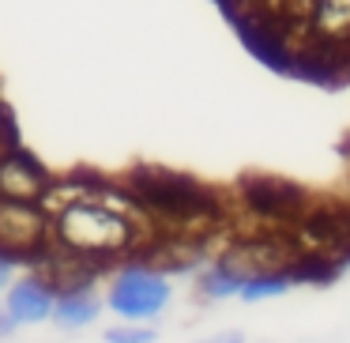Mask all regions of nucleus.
<instances>
[{
    "label": "nucleus",
    "mask_w": 350,
    "mask_h": 343,
    "mask_svg": "<svg viewBox=\"0 0 350 343\" xmlns=\"http://www.w3.org/2000/svg\"><path fill=\"white\" fill-rule=\"evenodd\" d=\"M129 196L147 219L162 223L170 234L200 238L226 219L222 196H215V192L207 189V185H200L196 177L174 174V170H154V166L132 170Z\"/></svg>",
    "instance_id": "obj_1"
},
{
    "label": "nucleus",
    "mask_w": 350,
    "mask_h": 343,
    "mask_svg": "<svg viewBox=\"0 0 350 343\" xmlns=\"http://www.w3.org/2000/svg\"><path fill=\"white\" fill-rule=\"evenodd\" d=\"M53 234L61 253L79 260H106L139 242L136 219L113 207L106 196H72L53 215Z\"/></svg>",
    "instance_id": "obj_2"
},
{
    "label": "nucleus",
    "mask_w": 350,
    "mask_h": 343,
    "mask_svg": "<svg viewBox=\"0 0 350 343\" xmlns=\"http://www.w3.org/2000/svg\"><path fill=\"white\" fill-rule=\"evenodd\" d=\"M237 200H241L245 215L260 223V230H286L309 204L301 185L275 174H245L237 181Z\"/></svg>",
    "instance_id": "obj_3"
},
{
    "label": "nucleus",
    "mask_w": 350,
    "mask_h": 343,
    "mask_svg": "<svg viewBox=\"0 0 350 343\" xmlns=\"http://www.w3.org/2000/svg\"><path fill=\"white\" fill-rule=\"evenodd\" d=\"M174 298V287H170L166 272L159 268H147V264H132L124 272L113 275L106 290V305L117 313L121 320H144L151 325L162 309L170 305Z\"/></svg>",
    "instance_id": "obj_4"
},
{
    "label": "nucleus",
    "mask_w": 350,
    "mask_h": 343,
    "mask_svg": "<svg viewBox=\"0 0 350 343\" xmlns=\"http://www.w3.org/2000/svg\"><path fill=\"white\" fill-rule=\"evenodd\" d=\"M294 249L327 253L339 260V253L350 245V204L339 200H309L294 223L286 227Z\"/></svg>",
    "instance_id": "obj_5"
},
{
    "label": "nucleus",
    "mask_w": 350,
    "mask_h": 343,
    "mask_svg": "<svg viewBox=\"0 0 350 343\" xmlns=\"http://www.w3.org/2000/svg\"><path fill=\"white\" fill-rule=\"evenodd\" d=\"M49 223L31 200H8L0 196V253L16 257H31V253L46 249Z\"/></svg>",
    "instance_id": "obj_6"
},
{
    "label": "nucleus",
    "mask_w": 350,
    "mask_h": 343,
    "mask_svg": "<svg viewBox=\"0 0 350 343\" xmlns=\"http://www.w3.org/2000/svg\"><path fill=\"white\" fill-rule=\"evenodd\" d=\"M53 290H49L46 279L38 275H27V279H12L8 283V294H4V313L19 325H42L49 320L53 313Z\"/></svg>",
    "instance_id": "obj_7"
},
{
    "label": "nucleus",
    "mask_w": 350,
    "mask_h": 343,
    "mask_svg": "<svg viewBox=\"0 0 350 343\" xmlns=\"http://www.w3.org/2000/svg\"><path fill=\"white\" fill-rule=\"evenodd\" d=\"M0 196L38 204L46 196V174L38 170V162L27 155H4L0 159Z\"/></svg>",
    "instance_id": "obj_8"
},
{
    "label": "nucleus",
    "mask_w": 350,
    "mask_h": 343,
    "mask_svg": "<svg viewBox=\"0 0 350 343\" xmlns=\"http://www.w3.org/2000/svg\"><path fill=\"white\" fill-rule=\"evenodd\" d=\"M98 313H102V298L94 294L87 283H79V287H64L61 294L53 298V313H49V320H57L64 332H76V328L94 325Z\"/></svg>",
    "instance_id": "obj_9"
},
{
    "label": "nucleus",
    "mask_w": 350,
    "mask_h": 343,
    "mask_svg": "<svg viewBox=\"0 0 350 343\" xmlns=\"http://www.w3.org/2000/svg\"><path fill=\"white\" fill-rule=\"evenodd\" d=\"M245 279H249V272H245L241 264H234V260L222 253L215 264H207L204 272H200L196 290H200V298H207V302H222V298H237V294H241Z\"/></svg>",
    "instance_id": "obj_10"
},
{
    "label": "nucleus",
    "mask_w": 350,
    "mask_h": 343,
    "mask_svg": "<svg viewBox=\"0 0 350 343\" xmlns=\"http://www.w3.org/2000/svg\"><path fill=\"white\" fill-rule=\"evenodd\" d=\"M282 272L290 275V283H305V287H327V283H335L342 275V264L335 257H327V253H305L297 249L294 257L286 260V268Z\"/></svg>",
    "instance_id": "obj_11"
},
{
    "label": "nucleus",
    "mask_w": 350,
    "mask_h": 343,
    "mask_svg": "<svg viewBox=\"0 0 350 343\" xmlns=\"http://www.w3.org/2000/svg\"><path fill=\"white\" fill-rule=\"evenodd\" d=\"M294 287L290 283V275L282 272V268H271V272H252L249 279H245V287H241V302H267V298H279V294H286V290Z\"/></svg>",
    "instance_id": "obj_12"
},
{
    "label": "nucleus",
    "mask_w": 350,
    "mask_h": 343,
    "mask_svg": "<svg viewBox=\"0 0 350 343\" xmlns=\"http://www.w3.org/2000/svg\"><path fill=\"white\" fill-rule=\"evenodd\" d=\"M102 340L106 343H154V328L144 325V320H121V325L106 328Z\"/></svg>",
    "instance_id": "obj_13"
},
{
    "label": "nucleus",
    "mask_w": 350,
    "mask_h": 343,
    "mask_svg": "<svg viewBox=\"0 0 350 343\" xmlns=\"http://www.w3.org/2000/svg\"><path fill=\"white\" fill-rule=\"evenodd\" d=\"M12 272H16V260H12L8 253H0V290L12 283Z\"/></svg>",
    "instance_id": "obj_14"
},
{
    "label": "nucleus",
    "mask_w": 350,
    "mask_h": 343,
    "mask_svg": "<svg viewBox=\"0 0 350 343\" xmlns=\"http://www.w3.org/2000/svg\"><path fill=\"white\" fill-rule=\"evenodd\" d=\"M16 332V320L8 317V313H4V305H0V340H4V335H12Z\"/></svg>",
    "instance_id": "obj_15"
},
{
    "label": "nucleus",
    "mask_w": 350,
    "mask_h": 343,
    "mask_svg": "<svg viewBox=\"0 0 350 343\" xmlns=\"http://www.w3.org/2000/svg\"><path fill=\"white\" fill-rule=\"evenodd\" d=\"M207 343H245V340H241V332H222V335H215V340H207Z\"/></svg>",
    "instance_id": "obj_16"
}]
</instances>
